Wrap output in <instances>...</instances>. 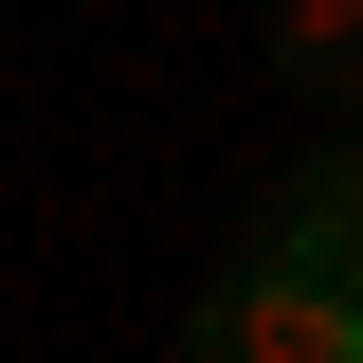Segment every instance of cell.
Segmentation results:
<instances>
[{
	"mask_svg": "<svg viewBox=\"0 0 363 363\" xmlns=\"http://www.w3.org/2000/svg\"><path fill=\"white\" fill-rule=\"evenodd\" d=\"M363 309H327V291H291V272H236V291H200V327H182V363H345Z\"/></svg>",
	"mask_w": 363,
	"mask_h": 363,
	"instance_id": "obj_1",
	"label": "cell"
},
{
	"mask_svg": "<svg viewBox=\"0 0 363 363\" xmlns=\"http://www.w3.org/2000/svg\"><path fill=\"white\" fill-rule=\"evenodd\" d=\"M255 272H291V291L363 309V145H345V164L309 182V200H291V218H272V255H255Z\"/></svg>",
	"mask_w": 363,
	"mask_h": 363,
	"instance_id": "obj_2",
	"label": "cell"
},
{
	"mask_svg": "<svg viewBox=\"0 0 363 363\" xmlns=\"http://www.w3.org/2000/svg\"><path fill=\"white\" fill-rule=\"evenodd\" d=\"M272 73H291V91H363V0H309V18H272Z\"/></svg>",
	"mask_w": 363,
	"mask_h": 363,
	"instance_id": "obj_3",
	"label": "cell"
},
{
	"mask_svg": "<svg viewBox=\"0 0 363 363\" xmlns=\"http://www.w3.org/2000/svg\"><path fill=\"white\" fill-rule=\"evenodd\" d=\"M345 363H363V345H345Z\"/></svg>",
	"mask_w": 363,
	"mask_h": 363,
	"instance_id": "obj_4",
	"label": "cell"
}]
</instances>
